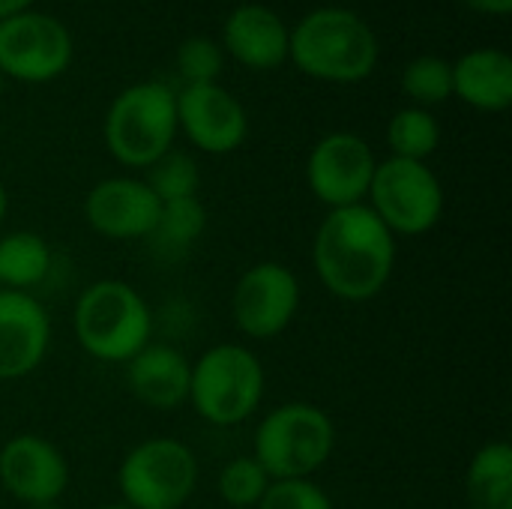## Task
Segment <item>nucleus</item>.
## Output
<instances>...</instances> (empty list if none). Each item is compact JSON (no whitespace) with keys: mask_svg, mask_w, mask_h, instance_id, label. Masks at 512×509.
Wrapping results in <instances>:
<instances>
[{"mask_svg":"<svg viewBox=\"0 0 512 509\" xmlns=\"http://www.w3.org/2000/svg\"><path fill=\"white\" fill-rule=\"evenodd\" d=\"M255 509H333V501L312 480H273Z\"/></svg>","mask_w":512,"mask_h":509,"instance_id":"nucleus-27","label":"nucleus"},{"mask_svg":"<svg viewBox=\"0 0 512 509\" xmlns=\"http://www.w3.org/2000/svg\"><path fill=\"white\" fill-rule=\"evenodd\" d=\"M387 144L396 159L426 162L441 144V123L426 108H402L387 123Z\"/></svg>","mask_w":512,"mask_h":509,"instance_id":"nucleus-21","label":"nucleus"},{"mask_svg":"<svg viewBox=\"0 0 512 509\" xmlns=\"http://www.w3.org/2000/svg\"><path fill=\"white\" fill-rule=\"evenodd\" d=\"M288 36L291 30L279 12L264 3H243L225 18L222 51H228L246 69L267 72L288 60Z\"/></svg>","mask_w":512,"mask_h":509,"instance_id":"nucleus-16","label":"nucleus"},{"mask_svg":"<svg viewBox=\"0 0 512 509\" xmlns=\"http://www.w3.org/2000/svg\"><path fill=\"white\" fill-rule=\"evenodd\" d=\"M204 228H207V210L198 201V195L180 198V201H165L159 207V219H156L150 240H156L162 249L183 252L204 234Z\"/></svg>","mask_w":512,"mask_h":509,"instance_id":"nucleus-22","label":"nucleus"},{"mask_svg":"<svg viewBox=\"0 0 512 509\" xmlns=\"http://www.w3.org/2000/svg\"><path fill=\"white\" fill-rule=\"evenodd\" d=\"M99 509H132V507H126V504L120 501V504H108V507H99Z\"/></svg>","mask_w":512,"mask_h":509,"instance_id":"nucleus-32","label":"nucleus"},{"mask_svg":"<svg viewBox=\"0 0 512 509\" xmlns=\"http://www.w3.org/2000/svg\"><path fill=\"white\" fill-rule=\"evenodd\" d=\"M471 509H512V447L507 441L483 444L465 474Z\"/></svg>","mask_w":512,"mask_h":509,"instance_id":"nucleus-19","label":"nucleus"},{"mask_svg":"<svg viewBox=\"0 0 512 509\" xmlns=\"http://www.w3.org/2000/svg\"><path fill=\"white\" fill-rule=\"evenodd\" d=\"M27 509H60L57 504H36V507H27Z\"/></svg>","mask_w":512,"mask_h":509,"instance_id":"nucleus-31","label":"nucleus"},{"mask_svg":"<svg viewBox=\"0 0 512 509\" xmlns=\"http://www.w3.org/2000/svg\"><path fill=\"white\" fill-rule=\"evenodd\" d=\"M453 96L498 114L512 105V57L501 48H474L453 63Z\"/></svg>","mask_w":512,"mask_h":509,"instance_id":"nucleus-18","label":"nucleus"},{"mask_svg":"<svg viewBox=\"0 0 512 509\" xmlns=\"http://www.w3.org/2000/svg\"><path fill=\"white\" fill-rule=\"evenodd\" d=\"M375 168L378 159L360 135L330 132L306 159V183L324 207H354L366 204Z\"/></svg>","mask_w":512,"mask_h":509,"instance_id":"nucleus-11","label":"nucleus"},{"mask_svg":"<svg viewBox=\"0 0 512 509\" xmlns=\"http://www.w3.org/2000/svg\"><path fill=\"white\" fill-rule=\"evenodd\" d=\"M402 90L417 108L447 102L453 96V63L438 54L414 57L402 72Z\"/></svg>","mask_w":512,"mask_h":509,"instance_id":"nucleus-23","label":"nucleus"},{"mask_svg":"<svg viewBox=\"0 0 512 509\" xmlns=\"http://www.w3.org/2000/svg\"><path fill=\"white\" fill-rule=\"evenodd\" d=\"M372 213L402 237L429 234L444 216V186L426 162L414 159H384L375 168L369 186Z\"/></svg>","mask_w":512,"mask_h":509,"instance_id":"nucleus-8","label":"nucleus"},{"mask_svg":"<svg viewBox=\"0 0 512 509\" xmlns=\"http://www.w3.org/2000/svg\"><path fill=\"white\" fill-rule=\"evenodd\" d=\"M177 129L210 156L234 153L249 135L243 102L219 84H186L177 93Z\"/></svg>","mask_w":512,"mask_h":509,"instance_id":"nucleus-12","label":"nucleus"},{"mask_svg":"<svg viewBox=\"0 0 512 509\" xmlns=\"http://www.w3.org/2000/svg\"><path fill=\"white\" fill-rule=\"evenodd\" d=\"M78 345L102 363H129L153 336V312L147 300L123 279H99L87 285L72 309Z\"/></svg>","mask_w":512,"mask_h":509,"instance_id":"nucleus-3","label":"nucleus"},{"mask_svg":"<svg viewBox=\"0 0 512 509\" xmlns=\"http://www.w3.org/2000/svg\"><path fill=\"white\" fill-rule=\"evenodd\" d=\"M264 399V366L246 345H213L189 375V405L195 414L219 429L246 423Z\"/></svg>","mask_w":512,"mask_h":509,"instance_id":"nucleus-4","label":"nucleus"},{"mask_svg":"<svg viewBox=\"0 0 512 509\" xmlns=\"http://www.w3.org/2000/svg\"><path fill=\"white\" fill-rule=\"evenodd\" d=\"M300 309V282L291 267L261 261L249 267L231 294V315L243 336L267 342L285 333Z\"/></svg>","mask_w":512,"mask_h":509,"instance_id":"nucleus-10","label":"nucleus"},{"mask_svg":"<svg viewBox=\"0 0 512 509\" xmlns=\"http://www.w3.org/2000/svg\"><path fill=\"white\" fill-rule=\"evenodd\" d=\"M177 93L159 81H138L114 96L105 114V144L126 168H150L174 147Z\"/></svg>","mask_w":512,"mask_h":509,"instance_id":"nucleus-6","label":"nucleus"},{"mask_svg":"<svg viewBox=\"0 0 512 509\" xmlns=\"http://www.w3.org/2000/svg\"><path fill=\"white\" fill-rule=\"evenodd\" d=\"M459 3H465L468 9H474V12H480V15H510L512 12V0H459Z\"/></svg>","mask_w":512,"mask_h":509,"instance_id":"nucleus-28","label":"nucleus"},{"mask_svg":"<svg viewBox=\"0 0 512 509\" xmlns=\"http://www.w3.org/2000/svg\"><path fill=\"white\" fill-rule=\"evenodd\" d=\"M312 267L336 300H375L393 276L396 237L369 204L330 210L312 240Z\"/></svg>","mask_w":512,"mask_h":509,"instance_id":"nucleus-1","label":"nucleus"},{"mask_svg":"<svg viewBox=\"0 0 512 509\" xmlns=\"http://www.w3.org/2000/svg\"><path fill=\"white\" fill-rule=\"evenodd\" d=\"M192 363L171 345L150 342L126 363V384L132 396L153 411H177L189 402Z\"/></svg>","mask_w":512,"mask_h":509,"instance_id":"nucleus-17","label":"nucleus"},{"mask_svg":"<svg viewBox=\"0 0 512 509\" xmlns=\"http://www.w3.org/2000/svg\"><path fill=\"white\" fill-rule=\"evenodd\" d=\"M6 213H9V195H6V189H3V183H0V225H3V219H6Z\"/></svg>","mask_w":512,"mask_h":509,"instance_id":"nucleus-30","label":"nucleus"},{"mask_svg":"<svg viewBox=\"0 0 512 509\" xmlns=\"http://www.w3.org/2000/svg\"><path fill=\"white\" fill-rule=\"evenodd\" d=\"M201 477L198 456L177 438H150L126 453L117 468V489L132 509H180Z\"/></svg>","mask_w":512,"mask_h":509,"instance_id":"nucleus-7","label":"nucleus"},{"mask_svg":"<svg viewBox=\"0 0 512 509\" xmlns=\"http://www.w3.org/2000/svg\"><path fill=\"white\" fill-rule=\"evenodd\" d=\"M0 486L24 507L57 504L69 486V465L51 441L24 432L0 447Z\"/></svg>","mask_w":512,"mask_h":509,"instance_id":"nucleus-13","label":"nucleus"},{"mask_svg":"<svg viewBox=\"0 0 512 509\" xmlns=\"http://www.w3.org/2000/svg\"><path fill=\"white\" fill-rule=\"evenodd\" d=\"M270 474L258 465L255 456H237L231 459L222 474H219V498L234 509H255L261 504V498L270 489Z\"/></svg>","mask_w":512,"mask_h":509,"instance_id":"nucleus-25","label":"nucleus"},{"mask_svg":"<svg viewBox=\"0 0 512 509\" xmlns=\"http://www.w3.org/2000/svg\"><path fill=\"white\" fill-rule=\"evenodd\" d=\"M144 183L153 189V195L165 204V201H180V198H195L198 186H201V171L198 162L183 153V150H168L165 156H159L150 168Z\"/></svg>","mask_w":512,"mask_h":509,"instance_id":"nucleus-24","label":"nucleus"},{"mask_svg":"<svg viewBox=\"0 0 512 509\" xmlns=\"http://www.w3.org/2000/svg\"><path fill=\"white\" fill-rule=\"evenodd\" d=\"M336 447L330 414L312 402H285L255 429V459L270 480H309Z\"/></svg>","mask_w":512,"mask_h":509,"instance_id":"nucleus-5","label":"nucleus"},{"mask_svg":"<svg viewBox=\"0 0 512 509\" xmlns=\"http://www.w3.org/2000/svg\"><path fill=\"white\" fill-rule=\"evenodd\" d=\"M51 345V318L27 291H0V381L39 369Z\"/></svg>","mask_w":512,"mask_h":509,"instance_id":"nucleus-15","label":"nucleus"},{"mask_svg":"<svg viewBox=\"0 0 512 509\" xmlns=\"http://www.w3.org/2000/svg\"><path fill=\"white\" fill-rule=\"evenodd\" d=\"M162 201L138 177L99 180L84 198L87 225L108 240H144L153 234Z\"/></svg>","mask_w":512,"mask_h":509,"instance_id":"nucleus-14","label":"nucleus"},{"mask_svg":"<svg viewBox=\"0 0 512 509\" xmlns=\"http://www.w3.org/2000/svg\"><path fill=\"white\" fill-rule=\"evenodd\" d=\"M69 63H72V36L54 15L27 9L0 21L3 75L24 84H45L63 75Z\"/></svg>","mask_w":512,"mask_h":509,"instance_id":"nucleus-9","label":"nucleus"},{"mask_svg":"<svg viewBox=\"0 0 512 509\" xmlns=\"http://www.w3.org/2000/svg\"><path fill=\"white\" fill-rule=\"evenodd\" d=\"M225 63V51L210 36H189L177 48V69L186 84H216Z\"/></svg>","mask_w":512,"mask_h":509,"instance_id":"nucleus-26","label":"nucleus"},{"mask_svg":"<svg viewBox=\"0 0 512 509\" xmlns=\"http://www.w3.org/2000/svg\"><path fill=\"white\" fill-rule=\"evenodd\" d=\"M288 60L330 84H354L378 66V36L351 9L321 6L306 12L288 36Z\"/></svg>","mask_w":512,"mask_h":509,"instance_id":"nucleus-2","label":"nucleus"},{"mask_svg":"<svg viewBox=\"0 0 512 509\" xmlns=\"http://www.w3.org/2000/svg\"><path fill=\"white\" fill-rule=\"evenodd\" d=\"M51 246L33 231H12L0 237V285L9 291H33L51 273Z\"/></svg>","mask_w":512,"mask_h":509,"instance_id":"nucleus-20","label":"nucleus"},{"mask_svg":"<svg viewBox=\"0 0 512 509\" xmlns=\"http://www.w3.org/2000/svg\"><path fill=\"white\" fill-rule=\"evenodd\" d=\"M36 0H0V21L9 18V15H18V12H27L33 9Z\"/></svg>","mask_w":512,"mask_h":509,"instance_id":"nucleus-29","label":"nucleus"},{"mask_svg":"<svg viewBox=\"0 0 512 509\" xmlns=\"http://www.w3.org/2000/svg\"><path fill=\"white\" fill-rule=\"evenodd\" d=\"M0 93H3V72H0Z\"/></svg>","mask_w":512,"mask_h":509,"instance_id":"nucleus-33","label":"nucleus"}]
</instances>
